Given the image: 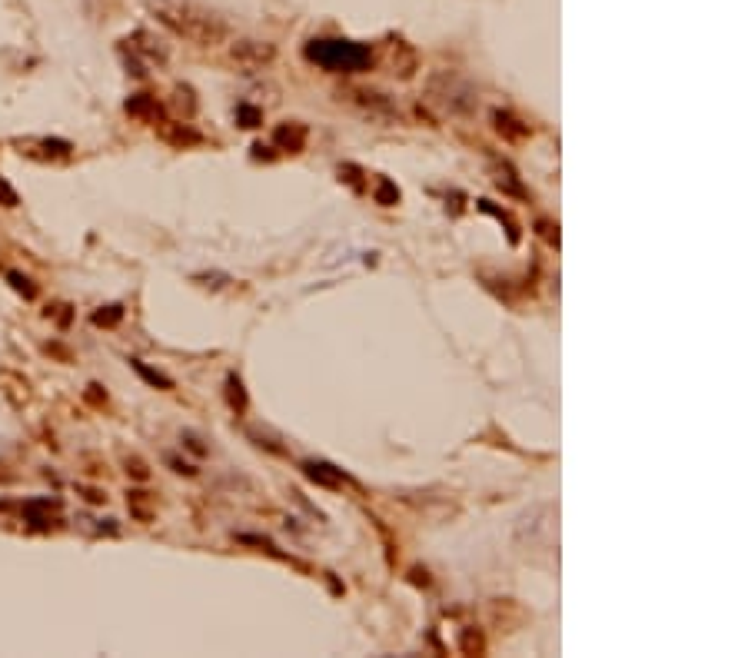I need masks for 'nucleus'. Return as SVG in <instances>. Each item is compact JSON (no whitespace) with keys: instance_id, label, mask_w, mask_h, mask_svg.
Listing matches in <instances>:
<instances>
[{"instance_id":"nucleus-3","label":"nucleus","mask_w":748,"mask_h":658,"mask_svg":"<svg viewBox=\"0 0 748 658\" xmlns=\"http://www.w3.org/2000/svg\"><path fill=\"white\" fill-rule=\"evenodd\" d=\"M127 113H133V116H150V120H153V116H156V100L147 94H137L127 100Z\"/></svg>"},{"instance_id":"nucleus-2","label":"nucleus","mask_w":748,"mask_h":658,"mask_svg":"<svg viewBox=\"0 0 748 658\" xmlns=\"http://www.w3.org/2000/svg\"><path fill=\"white\" fill-rule=\"evenodd\" d=\"M153 10H156V17L163 20L167 27H173L176 34H183V37H190V40H213L216 34H220V27H213V20L210 17H193L190 7L156 3Z\"/></svg>"},{"instance_id":"nucleus-10","label":"nucleus","mask_w":748,"mask_h":658,"mask_svg":"<svg viewBox=\"0 0 748 658\" xmlns=\"http://www.w3.org/2000/svg\"><path fill=\"white\" fill-rule=\"evenodd\" d=\"M0 207H17V189L0 176Z\"/></svg>"},{"instance_id":"nucleus-11","label":"nucleus","mask_w":748,"mask_h":658,"mask_svg":"<svg viewBox=\"0 0 748 658\" xmlns=\"http://www.w3.org/2000/svg\"><path fill=\"white\" fill-rule=\"evenodd\" d=\"M376 196H379V203H386V207H393L396 200H399V189H396L393 183H383V187H379V193H376Z\"/></svg>"},{"instance_id":"nucleus-14","label":"nucleus","mask_w":748,"mask_h":658,"mask_svg":"<svg viewBox=\"0 0 748 658\" xmlns=\"http://www.w3.org/2000/svg\"><path fill=\"white\" fill-rule=\"evenodd\" d=\"M240 116H243V120H246L243 127H256V123H260V113H256V110H250V107H243V110H240Z\"/></svg>"},{"instance_id":"nucleus-4","label":"nucleus","mask_w":748,"mask_h":658,"mask_svg":"<svg viewBox=\"0 0 748 658\" xmlns=\"http://www.w3.org/2000/svg\"><path fill=\"white\" fill-rule=\"evenodd\" d=\"M130 366L140 373V376L147 379L150 386H160V389H173V379L170 376H163V373H156V369H150V366H143L140 359H130Z\"/></svg>"},{"instance_id":"nucleus-5","label":"nucleus","mask_w":748,"mask_h":658,"mask_svg":"<svg viewBox=\"0 0 748 658\" xmlns=\"http://www.w3.org/2000/svg\"><path fill=\"white\" fill-rule=\"evenodd\" d=\"M306 475L316 479V482H323V486H339V482H343L336 472H330L326 462H310V466H306Z\"/></svg>"},{"instance_id":"nucleus-1","label":"nucleus","mask_w":748,"mask_h":658,"mask_svg":"<svg viewBox=\"0 0 748 658\" xmlns=\"http://www.w3.org/2000/svg\"><path fill=\"white\" fill-rule=\"evenodd\" d=\"M306 60H313L323 70H333V74H359L370 67L373 56L356 40H310Z\"/></svg>"},{"instance_id":"nucleus-8","label":"nucleus","mask_w":748,"mask_h":658,"mask_svg":"<svg viewBox=\"0 0 748 658\" xmlns=\"http://www.w3.org/2000/svg\"><path fill=\"white\" fill-rule=\"evenodd\" d=\"M7 280H10V286H14L17 293H23L27 300H34V286H30V280H27V276H20V273H14V269H10V273H7Z\"/></svg>"},{"instance_id":"nucleus-6","label":"nucleus","mask_w":748,"mask_h":658,"mask_svg":"<svg viewBox=\"0 0 748 658\" xmlns=\"http://www.w3.org/2000/svg\"><path fill=\"white\" fill-rule=\"evenodd\" d=\"M163 136H167L170 143H200V133H193V130H163Z\"/></svg>"},{"instance_id":"nucleus-9","label":"nucleus","mask_w":748,"mask_h":658,"mask_svg":"<svg viewBox=\"0 0 748 658\" xmlns=\"http://www.w3.org/2000/svg\"><path fill=\"white\" fill-rule=\"evenodd\" d=\"M496 127H499V133H512V136H523L525 133V127H516V120L509 116V113H496Z\"/></svg>"},{"instance_id":"nucleus-12","label":"nucleus","mask_w":748,"mask_h":658,"mask_svg":"<svg viewBox=\"0 0 748 658\" xmlns=\"http://www.w3.org/2000/svg\"><path fill=\"white\" fill-rule=\"evenodd\" d=\"M240 389H243V386H240V379H230V402L243 409V406H246V395L240 393Z\"/></svg>"},{"instance_id":"nucleus-13","label":"nucleus","mask_w":748,"mask_h":658,"mask_svg":"<svg viewBox=\"0 0 748 658\" xmlns=\"http://www.w3.org/2000/svg\"><path fill=\"white\" fill-rule=\"evenodd\" d=\"M127 472H133L137 479H147V466H143L140 459H133V462H127Z\"/></svg>"},{"instance_id":"nucleus-7","label":"nucleus","mask_w":748,"mask_h":658,"mask_svg":"<svg viewBox=\"0 0 748 658\" xmlns=\"http://www.w3.org/2000/svg\"><path fill=\"white\" fill-rule=\"evenodd\" d=\"M120 316H123L120 306H107L103 313H94V322L97 326H113V322H120Z\"/></svg>"}]
</instances>
